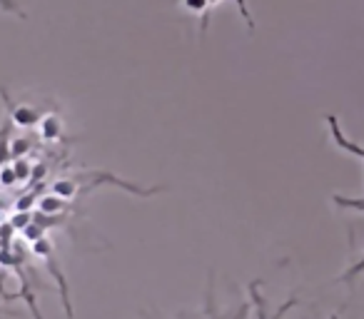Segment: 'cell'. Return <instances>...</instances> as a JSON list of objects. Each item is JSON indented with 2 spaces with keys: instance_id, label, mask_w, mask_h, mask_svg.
<instances>
[{
  "instance_id": "obj_12",
  "label": "cell",
  "mask_w": 364,
  "mask_h": 319,
  "mask_svg": "<svg viewBox=\"0 0 364 319\" xmlns=\"http://www.w3.org/2000/svg\"><path fill=\"white\" fill-rule=\"evenodd\" d=\"M0 11H6V13H13V16L26 18V13H23L21 6H18V0H0Z\"/></svg>"
},
{
  "instance_id": "obj_4",
  "label": "cell",
  "mask_w": 364,
  "mask_h": 319,
  "mask_svg": "<svg viewBox=\"0 0 364 319\" xmlns=\"http://www.w3.org/2000/svg\"><path fill=\"white\" fill-rule=\"evenodd\" d=\"M185 3V8H188L190 13H195V16H203V26H200V36L205 38V33H208V23H210V11H213V6H210V0H182Z\"/></svg>"
},
{
  "instance_id": "obj_8",
  "label": "cell",
  "mask_w": 364,
  "mask_h": 319,
  "mask_svg": "<svg viewBox=\"0 0 364 319\" xmlns=\"http://www.w3.org/2000/svg\"><path fill=\"white\" fill-rule=\"evenodd\" d=\"M13 170H16V175H18V183H26L33 173V165L28 163L26 157H18V160H13Z\"/></svg>"
},
{
  "instance_id": "obj_11",
  "label": "cell",
  "mask_w": 364,
  "mask_h": 319,
  "mask_svg": "<svg viewBox=\"0 0 364 319\" xmlns=\"http://www.w3.org/2000/svg\"><path fill=\"white\" fill-rule=\"evenodd\" d=\"M362 272H364V257L359 259V262H354L352 267H349L347 272H344V274H342V277H339V279H342V282H347V284H352L354 279H357V277H359V274H362Z\"/></svg>"
},
{
  "instance_id": "obj_3",
  "label": "cell",
  "mask_w": 364,
  "mask_h": 319,
  "mask_svg": "<svg viewBox=\"0 0 364 319\" xmlns=\"http://www.w3.org/2000/svg\"><path fill=\"white\" fill-rule=\"evenodd\" d=\"M38 130H41V137L46 142H58L63 135V122L60 117L55 115V112H50V115L41 117V122H38Z\"/></svg>"
},
{
  "instance_id": "obj_5",
  "label": "cell",
  "mask_w": 364,
  "mask_h": 319,
  "mask_svg": "<svg viewBox=\"0 0 364 319\" xmlns=\"http://www.w3.org/2000/svg\"><path fill=\"white\" fill-rule=\"evenodd\" d=\"M68 200L58 198V195H46V198H41V202H38V210H41V215H58L63 207H65Z\"/></svg>"
},
{
  "instance_id": "obj_6",
  "label": "cell",
  "mask_w": 364,
  "mask_h": 319,
  "mask_svg": "<svg viewBox=\"0 0 364 319\" xmlns=\"http://www.w3.org/2000/svg\"><path fill=\"white\" fill-rule=\"evenodd\" d=\"M11 160V140H8V125L0 127V168Z\"/></svg>"
},
{
  "instance_id": "obj_7",
  "label": "cell",
  "mask_w": 364,
  "mask_h": 319,
  "mask_svg": "<svg viewBox=\"0 0 364 319\" xmlns=\"http://www.w3.org/2000/svg\"><path fill=\"white\" fill-rule=\"evenodd\" d=\"M334 205L337 207H344V210H357V212H364V198H357V200H352V198H342V195H334Z\"/></svg>"
},
{
  "instance_id": "obj_1",
  "label": "cell",
  "mask_w": 364,
  "mask_h": 319,
  "mask_svg": "<svg viewBox=\"0 0 364 319\" xmlns=\"http://www.w3.org/2000/svg\"><path fill=\"white\" fill-rule=\"evenodd\" d=\"M327 125H329V132H332L334 145H337L339 150L349 152V155L359 157V160L364 163V147H362V145H357V142H352L347 135H344L342 127H339V122H337V117H334V115H327Z\"/></svg>"
},
{
  "instance_id": "obj_10",
  "label": "cell",
  "mask_w": 364,
  "mask_h": 319,
  "mask_svg": "<svg viewBox=\"0 0 364 319\" xmlns=\"http://www.w3.org/2000/svg\"><path fill=\"white\" fill-rule=\"evenodd\" d=\"M16 183H18V175H16V170H13V163L3 165V168H0V185H3V188H13Z\"/></svg>"
},
{
  "instance_id": "obj_9",
  "label": "cell",
  "mask_w": 364,
  "mask_h": 319,
  "mask_svg": "<svg viewBox=\"0 0 364 319\" xmlns=\"http://www.w3.org/2000/svg\"><path fill=\"white\" fill-rule=\"evenodd\" d=\"M220 3H225V0H210V6H220ZM235 6L240 8V13H242V18H245V23H247V28L250 31H255V21H252V13L247 11V6H245V0H232Z\"/></svg>"
},
{
  "instance_id": "obj_2",
  "label": "cell",
  "mask_w": 364,
  "mask_h": 319,
  "mask_svg": "<svg viewBox=\"0 0 364 319\" xmlns=\"http://www.w3.org/2000/svg\"><path fill=\"white\" fill-rule=\"evenodd\" d=\"M0 95L6 97V90H0ZM6 105H8V110H11V120L16 122L18 127H33V125H38V122H41V112H38L36 107L13 105L8 97H6Z\"/></svg>"
}]
</instances>
